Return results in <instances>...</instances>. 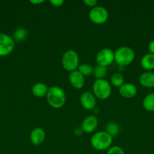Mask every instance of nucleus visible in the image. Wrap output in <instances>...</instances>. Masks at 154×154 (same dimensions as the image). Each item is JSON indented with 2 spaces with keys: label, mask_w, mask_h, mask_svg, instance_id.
Returning <instances> with one entry per match:
<instances>
[{
  "label": "nucleus",
  "mask_w": 154,
  "mask_h": 154,
  "mask_svg": "<svg viewBox=\"0 0 154 154\" xmlns=\"http://www.w3.org/2000/svg\"><path fill=\"white\" fill-rule=\"evenodd\" d=\"M83 3L86 6H88V7H90L91 8H93L95 6H97L98 1L97 0H83Z\"/></svg>",
  "instance_id": "nucleus-24"
},
{
  "label": "nucleus",
  "mask_w": 154,
  "mask_h": 154,
  "mask_svg": "<svg viewBox=\"0 0 154 154\" xmlns=\"http://www.w3.org/2000/svg\"><path fill=\"white\" fill-rule=\"evenodd\" d=\"M48 91V87L44 83L38 82L35 84L32 87V93L37 98H42L46 96Z\"/></svg>",
  "instance_id": "nucleus-15"
},
{
  "label": "nucleus",
  "mask_w": 154,
  "mask_h": 154,
  "mask_svg": "<svg viewBox=\"0 0 154 154\" xmlns=\"http://www.w3.org/2000/svg\"><path fill=\"white\" fill-rule=\"evenodd\" d=\"M138 81L142 87L146 88H152L154 87V72H143L140 75Z\"/></svg>",
  "instance_id": "nucleus-14"
},
{
  "label": "nucleus",
  "mask_w": 154,
  "mask_h": 154,
  "mask_svg": "<svg viewBox=\"0 0 154 154\" xmlns=\"http://www.w3.org/2000/svg\"><path fill=\"white\" fill-rule=\"evenodd\" d=\"M83 131L82 129H81V127L80 128H77V129H75V131H74V134H75L76 136H79V135H81L82 134Z\"/></svg>",
  "instance_id": "nucleus-27"
},
{
  "label": "nucleus",
  "mask_w": 154,
  "mask_h": 154,
  "mask_svg": "<svg viewBox=\"0 0 154 154\" xmlns=\"http://www.w3.org/2000/svg\"><path fill=\"white\" fill-rule=\"evenodd\" d=\"M105 132H107L110 136L113 137L117 136L120 132V128L118 123L115 122H109L105 127Z\"/></svg>",
  "instance_id": "nucleus-18"
},
{
  "label": "nucleus",
  "mask_w": 154,
  "mask_h": 154,
  "mask_svg": "<svg viewBox=\"0 0 154 154\" xmlns=\"http://www.w3.org/2000/svg\"><path fill=\"white\" fill-rule=\"evenodd\" d=\"M62 66L66 71L72 72L78 69L79 66V57L73 50H68L62 56Z\"/></svg>",
  "instance_id": "nucleus-5"
},
{
  "label": "nucleus",
  "mask_w": 154,
  "mask_h": 154,
  "mask_svg": "<svg viewBox=\"0 0 154 154\" xmlns=\"http://www.w3.org/2000/svg\"><path fill=\"white\" fill-rule=\"evenodd\" d=\"M107 67H104V66H97L94 69L93 71V75L96 80H101L104 79V78L107 75Z\"/></svg>",
  "instance_id": "nucleus-21"
},
{
  "label": "nucleus",
  "mask_w": 154,
  "mask_h": 154,
  "mask_svg": "<svg viewBox=\"0 0 154 154\" xmlns=\"http://www.w3.org/2000/svg\"><path fill=\"white\" fill-rule=\"evenodd\" d=\"M142 105L146 111L149 112L154 111V93H150L145 96Z\"/></svg>",
  "instance_id": "nucleus-17"
},
{
  "label": "nucleus",
  "mask_w": 154,
  "mask_h": 154,
  "mask_svg": "<svg viewBox=\"0 0 154 154\" xmlns=\"http://www.w3.org/2000/svg\"><path fill=\"white\" fill-rule=\"evenodd\" d=\"M96 98L90 92H85L80 96V103L85 110H94L96 107Z\"/></svg>",
  "instance_id": "nucleus-10"
},
{
  "label": "nucleus",
  "mask_w": 154,
  "mask_h": 154,
  "mask_svg": "<svg viewBox=\"0 0 154 154\" xmlns=\"http://www.w3.org/2000/svg\"><path fill=\"white\" fill-rule=\"evenodd\" d=\"M98 126V120L95 115H90L86 117L83 120L81 125V129L85 133H92L95 132Z\"/></svg>",
  "instance_id": "nucleus-9"
},
{
  "label": "nucleus",
  "mask_w": 154,
  "mask_h": 154,
  "mask_svg": "<svg viewBox=\"0 0 154 154\" xmlns=\"http://www.w3.org/2000/svg\"><path fill=\"white\" fill-rule=\"evenodd\" d=\"M140 66L145 70L149 71L154 69V55L152 54H146L142 57L140 60Z\"/></svg>",
  "instance_id": "nucleus-16"
},
{
  "label": "nucleus",
  "mask_w": 154,
  "mask_h": 154,
  "mask_svg": "<svg viewBox=\"0 0 154 154\" xmlns=\"http://www.w3.org/2000/svg\"><path fill=\"white\" fill-rule=\"evenodd\" d=\"M114 61V52L110 48H104L98 53L96 56V62L98 66H110Z\"/></svg>",
  "instance_id": "nucleus-8"
},
{
  "label": "nucleus",
  "mask_w": 154,
  "mask_h": 154,
  "mask_svg": "<svg viewBox=\"0 0 154 154\" xmlns=\"http://www.w3.org/2000/svg\"><path fill=\"white\" fill-rule=\"evenodd\" d=\"M69 81L73 88L80 90L85 85V77L78 70L73 71L69 73Z\"/></svg>",
  "instance_id": "nucleus-12"
},
{
  "label": "nucleus",
  "mask_w": 154,
  "mask_h": 154,
  "mask_svg": "<svg viewBox=\"0 0 154 154\" xmlns=\"http://www.w3.org/2000/svg\"><path fill=\"white\" fill-rule=\"evenodd\" d=\"M107 154H125V152L122 147L119 146H113L108 149Z\"/></svg>",
  "instance_id": "nucleus-23"
},
{
  "label": "nucleus",
  "mask_w": 154,
  "mask_h": 154,
  "mask_svg": "<svg viewBox=\"0 0 154 154\" xmlns=\"http://www.w3.org/2000/svg\"><path fill=\"white\" fill-rule=\"evenodd\" d=\"M113 138L105 131L95 132L91 138V144L94 149L99 151L108 150L111 147Z\"/></svg>",
  "instance_id": "nucleus-2"
},
{
  "label": "nucleus",
  "mask_w": 154,
  "mask_h": 154,
  "mask_svg": "<svg viewBox=\"0 0 154 154\" xmlns=\"http://www.w3.org/2000/svg\"><path fill=\"white\" fill-rule=\"evenodd\" d=\"M77 70L85 77L92 75L93 74L94 69L91 65L88 64V63H83V64H80Z\"/></svg>",
  "instance_id": "nucleus-22"
},
{
  "label": "nucleus",
  "mask_w": 154,
  "mask_h": 154,
  "mask_svg": "<svg viewBox=\"0 0 154 154\" xmlns=\"http://www.w3.org/2000/svg\"><path fill=\"white\" fill-rule=\"evenodd\" d=\"M46 99L50 106L55 109H59L66 103V93L61 87L53 86L48 88Z\"/></svg>",
  "instance_id": "nucleus-1"
},
{
  "label": "nucleus",
  "mask_w": 154,
  "mask_h": 154,
  "mask_svg": "<svg viewBox=\"0 0 154 154\" xmlns=\"http://www.w3.org/2000/svg\"><path fill=\"white\" fill-rule=\"evenodd\" d=\"M28 35V30L24 27L17 29L14 32V41L18 42H24Z\"/></svg>",
  "instance_id": "nucleus-19"
},
{
  "label": "nucleus",
  "mask_w": 154,
  "mask_h": 154,
  "mask_svg": "<svg viewBox=\"0 0 154 154\" xmlns=\"http://www.w3.org/2000/svg\"><path fill=\"white\" fill-rule=\"evenodd\" d=\"M134 58V51L130 47H120L114 52V61L121 67H125L132 63Z\"/></svg>",
  "instance_id": "nucleus-3"
},
{
  "label": "nucleus",
  "mask_w": 154,
  "mask_h": 154,
  "mask_svg": "<svg viewBox=\"0 0 154 154\" xmlns=\"http://www.w3.org/2000/svg\"><path fill=\"white\" fill-rule=\"evenodd\" d=\"M92 92L96 99L105 100L111 95V85L105 79L95 80L92 86Z\"/></svg>",
  "instance_id": "nucleus-4"
},
{
  "label": "nucleus",
  "mask_w": 154,
  "mask_h": 154,
  "mask_svg": "<svg viewBox=\"0 0 154 154\" xmlns=\"http://www.w3.org/2000/svg\"><path fill=\"white\" fill-rule=\"evenodd\" d=\"M43 2H45V1H44V0H35V1L32 0V1H30V3H32V4H34V5L42 4V3H43Z\"/></svg>",
  "instance_id": "nucleus-28"
},
{
  "label": "nucleus",
  "mask_w": 154,
  "mask_h": 154,
  "mask_svg": "<svg viewBox=\"0 0 154 154\" xmlns=\"http://www.w3.org/2000/svg\"><path fill=\"white\" fill-rule=\"evenodd\" d=\"M14 41L8 35L0 33V57L9 55L14 48Z\"/></svg>",
  "instance_id": "nucleus-7"
},
{
  "label": "nucleus",
  "mask_w": 154,
  "mask_h": 154,
  "mask_svg": "<svg viewBox=\"0 0 154 154\" xmlns=\"http://www.w3.org/2000/svg\"><path fill=\"white\" fill-rule=\"evenodd\" d=\"M45 138H46V134L45 130L40 127L35 128L30 132V142L35 146L41 145L45 141Z\"/></svg>",
  "instance_id": "nucleus-11"
},
{
  "label": "nucleus",
  "mask_w": 154,
  "mask_h": 154,
  "mask_svg": "<svg viewBox=\"0 0 154 154\" xmlns=\"http://www.w3.org/2000/svg\"><path fill=\"white\" fill-rule=\"evenodd\" d=\"M119 93L122 97L125 99H131L137 95V87L132 83H125L122 87H119Z\"/></svg>",
  "instance_id": "nucleus-13"
},
{
  "label": "nucleus",
  "mask_w": 154,
  "mask_h": 154,
  "mask_svg": "<svg viewBox=\"0 0 154 154\" xmlns=\"http://www.w3.org/2000/svg\"><path fill=\"white\" fill-rule=\"evenodd\" d=\"M64 3V1L63 0H50V4L53 5L54 7H60Z\"/></svg>",
  "instance_id": "nucleus-25"
},
{
  "label": "nucleus",
  "mask_w": 154,
  "mask_h": 154,
  "mask_svg": "<svg viewBox=\"0 0 154 154\" xmlns=\"http://www.w3.org/2000/svg\"><path fill=\"white\" fill-rule=\"evenodd\" d=\"M148 50H149V54H152L154 55V40L149 43V45H148Z\"/></svg>",
  "instance_id": "nucleus-26"
},
{
  "label": "nucleus",
  "mask_w": 154,
  "mask_h": 154,
  "mask_svg": "<svg viewBox=\"0 0 154 154\" xmlns=\"http://www.w3.org/2000/svg\"><path fill=\"white\" fill-rule=\"evenodd\" d=\"M88 17L93 23L101 25L108 20L109 12L107 9L103 6H95L89 11Z\"/></svg>",
  "instance_id": "nucleus-6"
},
{
  "label": "nucleus",
  "mask_w": 154,
  "mask_h": 154,
  "mask_svg": "<svg viewBox=\"0 0 154 154\" xmlns=\"http://www.w3.org/2000/svg\"><path fill=\"white\" fill-rule=\"evenodd\" d=\"M110 83L115 87H121L125 84V78L120 72H116L113 74L110 78Z\"/></svg>",
  "instance_id": "nucleus-20"
}]
</instances>
